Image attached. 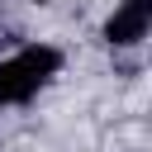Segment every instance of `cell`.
Segmentation results:
<instances>
[{
  "instance_id": "obj_1",
  "label": "cell",
  "mask_w": 152,
  "mask_h": 152,
  "mask_svg": "<svg viewBox=\"0 0 152 152\" xmlns=\"http://www.w3.org/2000/svg\"><path fill=\"white\" fill-rule=\"evenodd\" d=\"M62 66V52L48 43H28L14 57H0V104H24L33 100Z\"/></svg>"
},
{
  "instance_id": "obj_2",
  "label": "cell",
  "mask_w": 152,
  "mask_h": 152,
  "mask_svg": "<svg viewBox=\"0 0 152 152\" xmlns=\"http://www.w3.org/2000/svg\"><path fill=\"white\" fill-rule=\"evenodd\" d=\"M147 24H152V0H124L104 24V43L109 48H138L147 38Z\"/></svg>"
},
{
  "instance_id": "obj_3",
  "label": "cell",
  "mask_w": 152,
  "mask_h": 152,
  "mask_svg": "<svg viewBox=\"0 0 152 152\" xmlns=\"http://www.w3.org/2000/svg\"><path fill=\"white\" fill-rule=\"evenodd\" d=\"M5 43H10V33H5V24H0V48H5Z\"/></svg>"
}]
</instances>
